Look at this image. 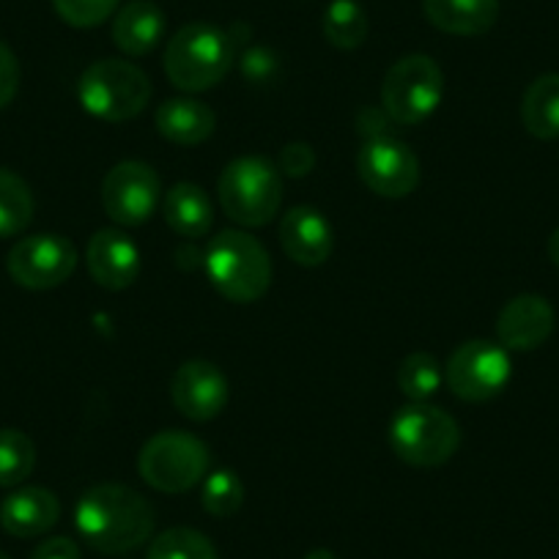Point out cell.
Wrapping results in <instances>:
<instances>
[{
    "label": "cell",
    "instance_id": "1",
    "mask_svg": "<svg viewBox=\"0 0 559 559\" xmlns=\"http://www.w3.org/2000/svg\"><path fill=\"white\" fill-rule=\"evenodd\" d=\"M80 537L99 554H127L154 532V508L143 493L121 483L91 486L74 508Z\"/></svg>",
    "mask_w": 559,
    "mask_h": 559
},
{
    "label": "cell",
    "instance_id": "2",
    "mask_svg": "<svg viewBox=\"0 0 559 559\" xmlns=\"http://www.w3.org/2000/svg\"><path fill=\"white\" fill-rule=\"evenodd\" d=\"M236 61L234 36L212 23H190L165 47V74L185 94H201L228 78Z\"/></svg>",
    "mask_w": 559,
    "mask_h": 559
},
{
    "label": "cell",
    "instance_id": "3",
    "mask_svg": "<svg viewBox=\"0 0 559 559\" xmlns=\"http://www.w3.org/2000/svg\"><path fill=\"white\" fill-rule=\"evenodd\" d=\"M203 266L228 302H258L272 286V258L247 230H219L203 252Z\"/></svg>",
    "mask_w": 559,
    "mask_h": 559
},
{
    "label": "cell",
    "instance_id": "4",
    "mask_svg": "<svg viewBox=\"0 0 559 559\" xmlns=\"http://www.w3.org/2000/svg\"><path fill=\"white\" fill-rule=\"evenodd\" d=\"M78 99L85 112L107 123L138 118L152 99V80L123 58L94 61L78 80Z\"/></svg>",
    "mask_w": 559,
    "mask_h": 559
},
{
    "label": "cell",
    "instance_id": "5",
    "mask_svg": "<svg viewBox=\"0 0 559 559\" xmlns=\"http://www.w3.org/2000/svg\"><path fill=\"white\" fill-rule=\"evenodd\" d=\"M390 448L403 464L417 469L442 466L459 453L461 428L455 417L431 403H408L392 417Z\"/></svg>",
    "mask_w": 559,
    "mask_h": 559
},
{
    "label": "cell",
    "instance_id": "6",
    "mask_svg": "<svg viewBox=\"0 0 559 559\" xmlns=\"http://www.w3.org/2000/svg\"><path fill=\"white\" fill-rule=\"evenodd\" d=\"M219 206L245 228L269 225L283 203V176L266 157H239L225 165L217 185Z\"/></svg>",
    "mask_w": 559,
    "mask_h": 559
},
{
    "label": "cell",
    "instance_id": "7",
    "mask_svg": "<svg viewBox=\"0 0 559 559\" xmlns=\"http://www.w3.org/2000/svg\"><path fill=\"white\" fill-rule=\"evenodd\" d=\"M444 96V72L431 56L412 52L386 69L381 83V107L401 127L423 123L439 110Z\"/></svg>",
    "mask_w": 559,
    "mask_h": 559
},
{
    "label": "cell",
    "instance_id": "8",
    "mask_svg": "<svg viewBox=\"0 0 559 559\" xmlns=\"http://www.w3.org/2000/svg\"><path fill=\"white\" fill-rule=\"evenodd\" d=\"M212 466V453L187 431H159L138 455L140 477L159 493H187L201 486Z\"/></svg>",
    "mask_w": 559,
    "mask_h": 559
},
{
    "label": "cell",
    "instance_id": "9",
    "mask_svg": "<svg viewBox=\"0 0 559 559\" xmlns=\"http://www.w3.org/2000/svg\"><path fill=\"white\" fill-rule=\"evenodd\" d=\"M513 362L502 343L466 341L450 354L444 365V384L466 403H483L497 397L508 386Z\"/></svg>",
    "mask_w": 559,
    "mask_h": 559
},
{
    "label": "cell",
    "instance_id": "10",
    "mask_svg": "<svg viewBox=\"0 0 559 559\" xmlns=\"http://www.w3.org/2000/svg\"><path fill=\"white\" fill-rule=\"evenodd\" d=\"M7 269L17 286L31 292H50L63 286L78 269V247L58 234L25 236L12 247Z\"/></svg>",
    "mask_w": 559,
    "mask_h": 559
},
{
    "label": "cell",
    "instance_id": "11",
    "mask_svg": "<svg viewBox=\"0 0 559 559\" xmlns=\"http://www.w3.org/2000/svg\"><path fill=\"white\" fill-rule=\"evenodd\" d=\"M163 198V181L152 165L127 159L107 170L102 181V206L112 223L134 228L154 217Z\"/></svg>",
    "mask_w": 559,
    "mask_h": 559
},
{
    "label": "cell",
    "instance_id": "12",
    "mask_svg": "<svg viewBox=\"0 0 559 559\" xmlns=\"http://www.w3.org/2000/svg\"><path fill=\"white\" fill-rule=\"evenodd\" d=\"M357 174L370 192L381 198H406L419 185V159L403 140L376 134L357 154Z\"/></svg>",
    "mask_w": 559,
    "mask_h": 559
},
{
    "label": "cell",
    "instance_id": "13",
    "mask_svg": "<svg viewBox=\"0 0 559 559\" xmlns=\"http://www.w3.org/2000/svg\"><path fill=\"white\" fill-rule=\"evenodd\" d=\"M230 386L223 370L206 359L179 365L170 379V401L192 423H209L228 406Z\"/></svg>",
    "mask_w": 559,
    "mask_h": 559
},
{
    "label": "cell",
    "instance_id": "14",
    "mask_svg": "<svg viewBox=\"0 0 559 559\" xmlns=\"http://www.w3.org/2000/svg\"><path fill=\"white\" fill-rule=\"evenodd\" d=\"M557 316L540 294H519L497 316V337L508 352H535L551 337Z\"/></svg>",
    "mask_w": 559,
    "mask_h": 559
},
{
    "label": "cell",
    "instance_id": "15",
    "mask_svg": "<svg viewBox=\"0 0 559 559\" xmlns=\"http://www.w3.org/2000/svg\"><path fill=\"white\" fill-rule=\"evenodd\" d=\"M85 263L96 286L107 292H123L140 274V250L123 230L102 228L91 236Z\"/></svg>",
    "mask_w": 559,
    "mask_h": 559
},
{
    "label": "cell",
    "instance_id": "16",
    "mask_svg": "<svg viewBox=\"0 0 559 559\" xmlns=\"http://www.w3.org/2000/svg\"><path fill=\"white\" fill-rule=\"evenodd\" d=\"M280 247L294 263L313 269L330 261L335 234L319 209L294 206L280 219Z\"/></svg>",
    "mask_w": 559,
    "mask_h": 559
},
{
    "label": "cell",
    "instance_id": "17",
    "mask_svg": "<svg viewBox=\"0 0 559 559\" xmlns=\"http://www.w3.org/2000/svg\"><path fill=\"white\" fill-rule=\"evenodd\" d=\"M61 519V502L50 488L25 486L0 502V526L12 537H39Z\"/></svg>",
    "mask_w": 559,
    "mask_h": 559
},
{
    "label": "cell",
    "instance_id": "18",
    "mask_svg": "<svg viewBox=\"0 0 559 559\" xmlns=\"http://www.w3.org/2000/svg\"><path fill=\"white\" fill-rule=\"evenodd\" d=\"M165 36V14L152 0H129L112 20V41L129 58H143L157 50Z\"/></svg>",
    "mask_w": 559,
    "mask_h": 559
},
{
    "label": "cell",
    "instance_id": "19",
    "mask_svg": "<svg viewBox=\"0 0 559 559\" xmlns=\"http://www.w3.org/2000/svg\"><path fill=\"white\" fill-rule=\"evenodd\" d=\"M157 132L176 146H201L217 129V112L201 99L179 96L157 107Z\"/></svg>",
    "mask_w": 559,
    "mask_h": 559
},
{
    "label": "cell",
    "instance_id": "20",
    "mask_svg": "<svg viewBox=\"0 0 559 559\" xmlns=\"http://www.w3.org/2000/svg\"><path fill=\"white\" fill-rule=\"evenodd\" d=\"M426 20L450 36H480L497 25L499 0H423Z\"/></svg>",
    "mask_w": 559,
    "mask_h": 559
},
{
    "label": "cell",
    "instance_id": "21",
    "mask_svg": "<svg viewBox=\"0 0 559 559\" xmlns=\"http://www.w3.org/2000/svg\"><path fill=\"white\" fill-rule=\"evenodd\" d=\"M163 214L170 230L185 239H201L214 225V203L201 185L179 181L163 198Z\"/></svg>",
    "mask_w": 559,
    "mask_h": 559
},
{
    "label": "cell",
    "instance_id": "22",
    "mask_svg": "<svg viewBox=\"0 0 559 559\" xmlns=\"http://www.w3.org/2000/svg\"><path fill=\"white\" fill-rule=\"evenodd\" d=\"M521 123L537 140L559 138V72L532 80L521 99Z\"/></svg>",
    "mask_w": 559,
    "mask_h": 559
},
{
    "label": "cell",
    "instance_id": "23",
    "mask_svg": "<svg viewBox=\"0 0 559 559\" xmlns=\"http://www.w3.org/2000/svg\"><path fill=\"white\" fill-rule=\"evenodd\" d=\"M321 28H324V39L332 47L357 50L368 39L370 23L357 0H332L324 12V20H321Z\"/></svg>",
    "mask_w": 559,
    "mask_h": 559
},
{
    "label": "cell",
    "instance_id": "24",
    "mask_svg": "<svg viewBox=\"0 0 559 559\" xmlns=\"http://www.w3.org/2000/svg\"><path fill=\"white\" fill-rule=\"evenodd\" d=\"M34 219V192L14 170L0 168V239L23 234Z\"/></svg>",
    "mask_w": 559,
    "mask_h": 559
},
{
    "label": "cell",
    "instance_id": "25",
    "mask_svg": "<svg viewBox=\"0 0 559 559\" xmlns=\"http://www.w3.org/2000/svg\"><path fill=\"white\" fill-rule=\"evenodd\" d=\"M444 384V368L428 352H414L397 365V386L412 403H428Z\"/></svg>",
    "mask_w": 559,
    "mask_h": 559
},
{
    "label": "cell",
    "instance_id": "26",
    "mask_svg": "<svg viewBox=\"0 0 559 559\" xmlns=\"http://www.w3.org/2000/svg\"><path fill=\"white\" fill-rule=\"evenodd\" d=\"M36 466V448L28 433L0 428V488H14L31 477Z\"/></svg>",
    "mask_w": 559,
    "mask_h": 559
},
{
    "label": "cell",
    "instance_id": "27",
    "mask_svg": "<svg viewBox=\"0 0 559 559\" xmlns=\"http://www.w3.org/2000/svg\"><path fill=\"white\" fill-rule=\"evenodd\" d=\"M146 559H217V548L192 526H174L148 543Z\"/></svg>",
    "mask_w": 559,
    "mask_h": 559
},
{
    "label": "cell",
    "instance_id": "28",
    "mask_svg": "<svg viewBox=\"0 0 559 559\" xmlns=\"http://www.w3.org/2000/svg\"><path fill=\"white\" fill-rule=\"evenodd\" d=\"M203 510L214 519H230L245 504V483L236 472L230 469H214L203 477L201 488Z\"/></svg>",
    "mask_w": 559,
    "mask_h": 559
},
{
    "label": "cell",
    "instance_id": "29",
    "mask_svg": "<svg viewBox=\"0 0 559 559\" xmlns=\"http://www.w3.org/2000/svg\"><path fill=\"white\" fill-rule=\"evenodd\" d=\"M121 0H52L58 17L72 28H96L118 12Z\"/></svg>",
    "mask_w": 559,
    "mask_h": 559
},
{
    "label": "cell",
    "instance_id": "30",
    "mask_svg": "<svg viewBox=\"0 0 559 559\" xmlns=\"http://www.w3.org/2000/svg\"><path fill=\"white\" fill-rule=\"evenodd\" d=\"M20 88V61L12 47L0 41V110L12 105Z\"/></svg>",
    "mask_w": 559,
    "mask_h": 559
},
{
    "label": "cell",
    "instance_id": "31",
    "mask_svg": "<svg viewBox=\"0 0 559 559\" xmlns=\"http://www.w3.org/2000/svg\"><path fill=\"white\" fill-rule=\"evenodd\" d=\"M316 168V152L308 143H288L280 152V174L308 176Z\"/></svg>",
    "mask_w": 559,
    "mask_h": 559
},
{
    "label": "cell",
    "instance_id": "32",
    "mask_svg": "<svg viewBox=\"0 0 559 559\" xmlns=\"http://www.w3.org/2000/svg\"><path fill=\"white\" fill-rule=\"evenodd\" d=\"M31 559H83V554L72 537H47L34 548Z\"/></svg>",
    "mask_w": 559,
    "mask_h": 559
},
{
    "label": "cell",
    "instance_id": "33",
    "mask_svg": "<svg viewBox=\"0 0 559 559\" xmlns=\"http://www.w3.org/2000/svg\"><path fill=\"white\" fill-rule=\"evenodd\" d=\"M546 250H548V258H551V263H554V266L559 269V228L554 230L551 236H548V245H546Z\"/></svg>",
    "mask_w": 559,
    "mask_h": 559
},
{
    "label": "cell",
    "instance_id": "34",
    "mask_svg": "<svg viewBox=\"0 0 559 559\" xmlns=\"http://www.w3.org/2000/svg\"><path fill=\"white\" fill-rule=\"evenodd\" d=\"M305 559H337L330 548H313L310 554H305Z\"/></svg>",
    "mask_w": 559,
    "mask_h": 559
},
{
    "label": "cell",
    "instance_id": "35",
    "mask_svg": "<svg viewBox=\"0 0 559 559\" xmlns=\"http://www.w3.org/2000/svg\"><path fill=\"white\" fill-rule=\"evenodd\" d=\"M0 559H12V557H7V554H3V551H0Z\"/></svg>",
    "mask_w": 559,
    "mask_h": 559
}]
</instances>
